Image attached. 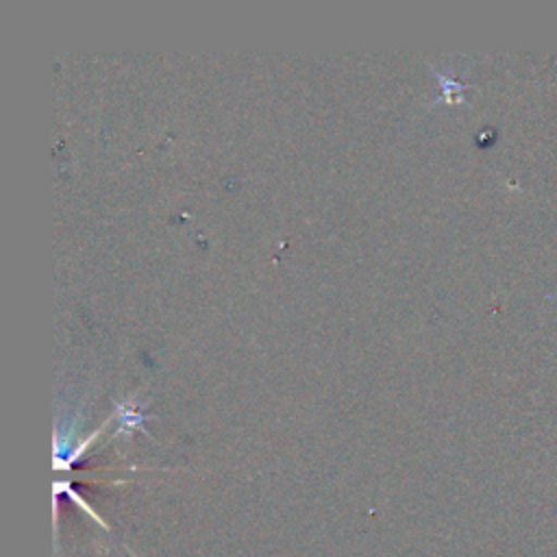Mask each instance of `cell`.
I'll return each mask as SVG.
<instances>
[{
  "label": "cell",
  "instance_id": "6da1fadb",
  "mask_svg": "<svg viewBox=\"0 0 557 557\" xmlns=\"http://www.w3.org/2000/svg\"><path fill=\"white\" fill-rule=\"evenodd\" d=\"M54 492H57V496L65 494V496H67V498H70L74 505H78V507H81V509H83V511H85V513H87L91 520H96V522H98V524H100L104 531H109V533H111L109 524H107V522H104V520H102V518H100V516H98V513L91 509V505H89V503H87L83 496H78V494L74 492V487H72L70 483H65V481H57V483H54Z\"/></svg>",
  "mask_w": 557,
  "mask_h": 557
},
{
  "label": "cell",
  "instance_id": "7a4b0ae2",
  "mask_svg": "<svg viewBox=\"0 0 557 557\" xmlns=\"http://www.w3.org/2000/svg\"><path fill=\"white\" fill-rule=\"evenodd\" d=\"M141 420H144V416L141 413H137V411H133V409H120V422L131 431V429H137L139 424H141Z\"/></svg>",
  "mask_w": 557,
  "mask_h": 557
}]
</instances>
